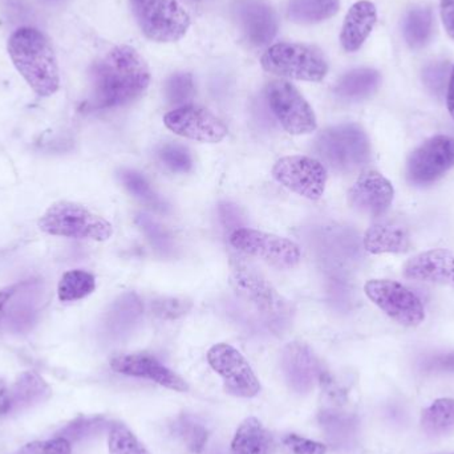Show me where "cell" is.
I'll return each mask as SVG.
<instances>
[{"mask_svg": "<svg viewBox=\"0 0 454 454\" xmlns=\"http://www.w3.org/2000/svg\"><path fill=\"white\" fill-rule=\"evenodd\" d=\"M207 363L223 378V388L231 396L251 399L261 391V383L246 357L234 347L218 343L207 352Z\"/></svg>", "mask_w": 454, "mask_h": 454, "instance_id": "cell-11", "label": "cell"}, {"mask_svg": "<svg viewBox=\"0 0 454 454\" xmlns=\"http://www.w3.org/2000/svg\"><path fill=\"white\" fill-rule=\"evenodd\" d=\"M230 283L238 299L269 325L282 327L293 315L288 301L251 264L232 261Z\"/></svg>", "mask_w": 454, "mask_h": 454, "instance_id": "cell-3", "label": "cell"}, {"mask_svg": "<svg viewBox=\"0 0 454 454\" xmlns=\"http://www.w3.org/2000/svg\"><path fill=\"white\" fill-rule=\"evenodd\" d=\"M108 445L109 454H151L136 434L121 423L112 426Z\"/></svg>", "mask_w": 454, "mask_h": 454, "instance_id": "cell-31", "label": "cell"}, {"mask_svg": "<svg viewBox=\"0 0 454 454\" xmlns=\"http://www.w3.org/2000/svg\"><path fill=\"white\" fill-rule=\"evenodd\" d=\"M323 424L327 427L330 434L340 442H349L356 432V420L354 416L335 412V411L325 412Z\"/></svg>", "mask_w": 454, "mask_h": 454, "instance_id": "cell-34", "label": "cell"}, {"mask_svg": "<svg viewBox=\"0 0 454 454\" xmlns=\"http://www.w3.org/2000/svg\"><path fill=\"white\" fill-rule=\"evenodd\" d=\"M52 391L45 383L44 379L35 372L26 371L16 378L15 383L10 387L11 408L12 413L27 410L50 399Z\"/></svg>", "mask_w": 454, "mask_h": 454, "instance_id": "cell-23", "label": "cell"}, {"mask_svg": "<svg viewBox=\"0 0 454 454\" xmlns=\"http://www.w3.org/2000/svg\"><path fill=\"white\" fill-rule=\"evenodd\" d=\"M364 248L373 255L408 253L412 247L407 227L396 221L375 223L365 231Z\"/></svg>", "mask_w": 454, "mask_h": 454, "instance_id": "cell-21", "label": "cell"}, {"mask_svg": "<svg viewBox=\"0 0 454 454\" xmlns=\"http://www.w3.org/2000/svg\"><path fill=\"white\" fill-rule=\"evenodd\" d=\"M16 71L40 98H50L60 88V71L55 51L42 31L32 27L16 29L7 43Z\"/></svg>", "mask_w": 454, "mask_h": 454, "instance_id": "cell-2", "label": "cell"}, {"mask_svg": "<svg viewBox=\"0 0 454 454\" xmlns=\"http://www.w3.org/2000/svg\"><path fill=\"white\" fill-rule=\"evenodd\" d=\"M220 215L223 227L227 231H230V234L234 232L235 230L242 229V215L235 205L227 204V202L221 205Z\"/></svg>", "mask_w": 454, "mask_h": 454, "instance_id": "cell-42", "label": "cell"}, {"mask_svg": "<svg viewBox=\"0 0 454 454\" xmlns=\"http://www.w3.org/2000/svg\"><path fill=\"white\" fill-rule=\"evenodd\" d=\"M272 177L288 191L317 201L322 199L327 184V169L322 162L307 156H288L278 160Z\"/></svg>", "mask_w": 454, "mask_h": 454, "instance_id": "cell-12", "label": "cell"}, {"mask_svg": "<svg viewBox=\"0 0 454 454\" xmlns=\"http://www.w3.org/2000/svg\"><path fill=\"white\" fill-rule=\"evenodd\" d=\"M380 84L381 76L376 69L357 68L341 77L336 95L348 101L364 100L372 96Z\"/></svg>", "mask_w": 454, "mask_h": 454, "instance_id": "cell-25", "label": "cell"}, {"mask_svg": "<svg viewBox=\"0 0 454 454\" xmlns=\"http://www.w3.org/2000/svg\"><path fill=\"white\" fill-rule=\"evenodd\" d=\"M232 15L245 39L254 47L272 42L278 32L274 10L263 0H234Z\"/></svg>", "mask_w": 454, "mask_h": 454, "instance_id": "cell-15", "label": "cell"}, {"mask_svg": "<svg viewBox=\"0 0 454 454\" xmlns=\"http://www.w3.org/2000/svg\"><path fill=\"white\" fill-rule=\"evenodd\" d=\"M129 5L141 32L153 42H178L191 27V16L178 0H129Z\"/></svg>", "mask_w": 454, "mask_h": 454, "instance_id": "cell-7", "label": "cell"}, {"mask_svg": "<svg viewBox=\"0 0 454 454\" xmlns=\"http://www.w3.org/2000/svg\"><path fill=\"white\" fill-rule=\"evenodd\" d=\"M267 103L286 132L294 136L309 135L317 128V116L295 85L286 80H274L266 88Z\"/></svg>", "mask_w": 454, "mask_h": 454, "instance_id": "cell-8", "label": "cell"}, {"mask_svg": "<svg viewBox=\"0 0 454 454\" xmlns=\"http://www.w3.org/2000/svg\"><path fill=\"white\" fill-rule=\"evenodd\" d=\"M159 157L173 172L188 173L193 168V160L188 149L176 144L162 146L159 151Z\"/></svg>", "mask_w": 454, "mask_h": 454, "instance_id": "cell-35", "label": "cell"}, {"mask_svg": "<svg viewBox=\"0 0 454 454\" xmlns=\"http://www.w3.org/2000/svg\"><path fill=\"white\" fill-rule=\"evenodd\" d=\"M394 199V186L375 170L363 172L348 192L351 207L370 217L383 215L391 207Z\"/></svg>", "mask_w": 454, "mask_h": 454, "instance_id": "cell-16", "label": "cell"}, {"mask_svg": "<svg viewBox=\"0 0 454 454\" xmlns=\"http://www.w3.org/2000/svg\"><path fill=\"white\" fill-rule=\"evenodd\" d=\"M120 178L129 193L140 200L146 207L159 213H167L169 210V207L165 204L164 200L152 191L148 181L140 173L135 172V170H124Z\"/></svg>", "mask_w": 454, "mask_h": 454, "instance_id": "cell-30", "label": "cell"}, {"mask_svg": "<svg viewBox=\"0 0 454 454\" xmlns=\"http://www.w3.org/2000/svg\"><path fill=\"white\" fill-rule=\"evenodd\" d=\"M193 309V303L186 299L164 298L157 299L152 304V311L161 319H178Z\"/></svg>", "mask_w": 454, "mask_h": 454, "instance_id": "cell-38", "label": "cell"}, {"mask_svg": "<svg viewBox=\"0 0 454 454\" xmlns=\"http://www.w3.org/2000/svg\"><path fill=\"white\" fill-rule=\"evenodd\" d=\"M143 306H141L140 299L135 294H128L122 296L117 303H114L109 317L114 325H130L133 320L141 317Z\"/></svg>", "mask_w": 454, "mask_h": 454, "instance_id": "cell-36", "label": "cell"}, {"mask_svg": "<svg viewBox=\"0 0 454 454\" xmlns=\"http://www.w3.org/2000/svg\"><path fill=\"white\" fill-rule=\"evenodd\" d=\"M137 223L141 230L145 232L149 242L152 243V246L156 250L161 251L164 254L170 251V248H172V239H170L169 234H168L164 227L145 215H138Z\"/></svg>", "mask_w": 454, "mask_h": 454, "instance_id": "cell-37", "label": "cell"}, {"mask_svg": "<svg viewBox=\"0 0 454 454\" xmlns=\"http://www.w3.org/2000/svg\"><path fill=\"white\" fill-rule=\"evenodd\" d=\"M421 428L431 436H440L454 428V399H437L421 413Z\"/></svg>", "mask_w": 454, "mask_h": 454, "instance_id": "cell-28", "label": "cell"}, {"mask_svg": "<svg viewBox=\"0 0 454 454\" xmlns=\"http://www.w3.org/2000/svg\"><path fill=\"white\" fill-rule=\"evenodd\" d=\"M271 437L256 418L240 423L231 442V454H270Z\"/></svg>", "mask_w": 454, "mask_h": 454, "instance_id": "cell-24", "label": "cell"}, {"mask_svg": "<svg viewBox=\"0 0 454 454\" xmlns=\"http://www.w3.org/2000/svg\"><path fill=\"white\" fill-rule=\"evenodd\" d=\"M378 21V10L370 0H359L352 4L344 19L340 44L346 52H356L364 44Z\"/></svg>", "mask_w": 454, "mask_h": 454, "instance_id": "cell-20", "label": "cell"}, {"mask_svg": "<svg viewBox=\"0 0 454 454\" xmlns=\"http://www.w3.org/2000/svg\"><path fill=\"white\" fill-rule=\"evenodd\" d=\"M367 298L392 320L418 327L426 320V309L419 296L402 283L389 279H371L364 285Z\"/></svg>", "mask_w": 454, "mask_h": 454, "instance_id": "cell-9", "label": "cell"}, {"mask_svg": "<svg viewBox=\"0 0 454 454\" xmlns=\"http://www.w3.org/2000/svg\"><path fill=\"white\" fill-rule=\"evenodd\" d=\"M423 368L428 372L454 373V354L434 355L426 360Z\"/></svg>", "mask_w": 454, "mask_h": 454, "instance_id": "cell-43", "label": "cell"}, {"mask_svg": "<svg viewBox=\"0 0 454 454\" xmlns=\"http://www.w3.org/2000/svg\"><path fill=\"white\" fill-rule=\"evenodd\" d=\"M454 167V138L434 136L421 144L408 160V181L416 186H428L444 177Z\"/></svg>", "mask_w": 454, "mask_h": 454, "instance_id": "cell-13", "label": "cell"}, {"mask_svg": "<svg viewBox=\"0 0 454 454\" xmlns=\"http://www.w3.org/2000/svg\"><path fill=\"white\" fill-rule=\"evenodd\" d=\"M447 106L450 117L454 120V66L450 72V82H448Z\"/></svg>", "mask_w": 454, "mask_h": 454, "instance_id": "cell-47", "label": "cell"}, {"mask_svg": "<svg viewBox=\"0 0 454 454\" xmlns=\"http://www.w3.org/2000/svg\"><path fill=\"white\" fill-rule=\"evenodd\" d=\"M283 447L288 454H325L327 447L322 442L306 439L296 434H288L283 437Z\"/></svg>", "mask_w": 454, "mask_h": 454, "instance_id": "cell-40", "label": "cell"}, {"mask_svg": "<svg viewBox=\"0 0 454 454\" xmlns=\"http://www.w3.org/2000/svg\"><path fill=\"white\" fill-rule=\"evenodd\" d=\"M39 283L35 280H24L16 283V290L8 303L7 315L3 325L8 330L20 331L29 327L37 314L39 301Z\"/></svg>", "mask_w": 454, "mask_h": 454, "instance_id": "cell-22", "label": "cell"}, {"mask_svg": "<svg viewBox=\"0 0 454 454\" xmlns=\"http://www.w3.org/2000/svg\"><path fill=\"white\" fill-rule=\"evenodd\" d=\"M168 101L172 106H188L196 93L193 76L191 74H176L168 80L165 87Z\"/></svg>", "mask_w": 454, "mask_h": 454, "instance_id": "cell-33", "label": "cell"}, {"mask_svg": "<svg viewBox=\"0 0 454 454\" xmlns=\"http://www.w3.org/2000/svg\"><path fill=\"white\" fill-rule=\"evenodd\" d=\"M11 413H12V408H11L10 388L4 380L0 379V418L11 415Z\"/></svg>", "mask_w": 454, "mask_h": 454, "instance_id": "cell-46", "label": "cell"}, {"mask_svg": "<svg viewBox=\"0 0 454 454\" xmlns=\"http://www.w3.org/2000/svg\"><path fill=\"white\" fill-rule=\"evenodd\" d=\"M232 247L266 262L278 270L294 269L301 262V247L287 238L254 229L235 230L230 234Z\"/></svg>", "mask_w": 454, "mask_h": 454, "instance_id": "cell-10", "label": "cell"}, {"mask_svg": "<svg viewBox=\"0 0 454 454\" xmlns=\"http://www.w3.org/2000/svg\"><path fill=\"white\" fill-rule=\"evenodd\" d=\"M149 84L151 71L143 56L129 45H117L90 72V108L127 106L140 98Z\"/></svg>", "mask_w": 454, "mask_h": 454, "instance_id": "cell-1", "label": "cell"}, {"mask_svg": "<svg viewBox=\"0 0 454 454\" xmlns=\"http://www.w3.org/2000/svg\"><path fill=\"white\" fill-rule=\"evenodd\" d=\"M175 429L192 452L196 454L202 453V450L207 447V440H209V432L194 419L189 418V416H183V418L178 419Z\"/></svg>", "mask_w": 454, "mask_h": 454, "instance_id": "cell-32", "label": "cell"}, {"mask_svg": "<svg viewBox=\"0 0 454 454\" xmlns=\"http://www.w3.org/2000/svg\"><path fill=\"white\" fill-rule=\"evenodd\" d=\"M340 10V0H290L287 18L296 24H317L333 18Z\"/></svg>", "mask_w": 454, "mask_h": 454, "instance_id": "cell-26", "label": "cell"}, {"mask_svg": "<svg viewBox=\"0 0 454 454\" xmlns=\"http://www.w3.org/2000/svg\"><path fill=\"white\" fill-rule=\"evenodd\" d=\"M314 149L325 164L341 173L360 169L371 157L370 140L356 124L328 128L320 133Z\"/></svg>", "mask_w": 454, "mask_h": 454, "instance_id": "cell-5", "label": "cell"}, {"mask_svg": "<svg viewBox=\"0 0 454 454\" xmlns=\"http://www.w3.org/2000/svg\"><path fill=\"white\" fill-rule=\"evenodd\" d=\"M104 426L103 419L101 418H84L74 421L68 427L63 429L60 436L68 440L69 442H76V440L82 439V437L90 436L95 434L98 429Z\"/></svg>", "mask_w": 454, "mask_h": 454, "instance_id": "cell-41", "label": "cell"}, {"mask_svg": "<svg viewBox=\"0 0 454 454\" xmlns=\"http://www.w3.org/2000/svg\"><path fill=\"white\" fill-rule=\"evenodd\" d=\"M15 290L16 283L15 285L0 287V325H3V322H4L5 315H7L8 303H10Z\"/></svg>", "mask_w": 454, "mask_h": 454, "instance_id": "cell-45", "label": "cell"}, {"mask_svg": "<svg viewBox=\"0 0 454 454\" xmlns=\"http://www.w3.org/2000/svg\"><path fill=\"white\" fill-rule=\"evenodd\" d=\"M442 24L445 31L454 40V0H442L440 3Z\"/></svg>", "mask_w": 454, "mask_h": 454, "instance_id": "cell-44", "label": "cell"}, {"mask_svg": "<svg viewBox=\"0 0 454 454\" xmlns=\"http://www.w3.org/2000/svg\"><path fill=\"white\" fill-rule=\"evenodd\" d=\"M264 71L275 76L303 82H322L328 74V63L322 51L301 43H278L261 59Z\"/></svg>", "mask_w": 454, "mask_h": 454, "instance_id": "cell-6", "label": "cell"}, {"mask_svg": "<svg viewBox=\"0 0 454 454\" xmlns=\"http://www.w3.org/2000/svg\"><path fill=\"white\" fill-rule=\"evenodd\" d=\"M47 2H58V0H47Z\"/></svg>", "mask_w": 454, "mask_h": 454, "instance_id": "cell-48", "label": "cell"}, {"mask_svg": "<svg viewBox=\"0 0 454 454\" xmlns=\"http://www.w3.org/2000/svg\"><path fill=\"white\" fill-rule=\"evenodd\" d=\"M164 124L176 135L200 143H221L229 132L225 122L209 109L191 104L165 114Z\"/></svg>", "mask_w": 454, "mask_h": 454, "instance_id": "cell-14", "label": "cell"}, {"mask_svg": "<svg viewBox=\"0 0 454 454\" xmlns=\"http://www.w3.org/2000/svg\"><path fill=\"white\" fill-rule=\"evenodd\" d=\"M431 11L426 8H415L408 13L404 21V37L407 44L413 50L423 48L432 36Z\"/></svg>", "mask_w": 454, "mask_h": 454, "instance_id": "cell-29", "label": "cell"}, {"mask_svg": "<svg viewBox=\"0 0 454 454\" xmlns=\"http://www.w3.org/2000/svg\"><path fill=\"white\" fill-rule=\"evenodd\" d=\"M37 226L53 237L71 239L108 240L114 234L111 223L88 209L84 205L71 201H58L51 205L40 217Z\"/></svg>", "mask_w": 454, "mask_h": 454, "instance_id": "cell-4", "label": "cell"}, {"mask_svg": "<svg viewBox=\"0 0 454 454\" xmlns=\"http://www.w3.org/2000/svg\"><path fill=\"white\" fill-rule=\"evenodd\" d=\"M96 290V278L85 270H69L59 280L58 298L63 303L82 301Z\"/></svg>", "mask_w": 454, "mask_h": 454, "instance_id": "cell-27", "label": "cell"}, {"mask_svg": "<svg viewBox=\"0 0 454 454\" xmlns=\"http://www.w3.org/2000/svg\"><path fill=\"white\" fill-rule=\"evenodd\" d=\"M404 275L408 279L440 283L454 288V254L445 248L424 251L405 263Z\"/></svg>", "mask_w": 454, "mask_h": 454, "instance_id": "cell-19", "label": "cell"}, {"mask_svg": "<svg viewBox=\"0 0 454 454\" xmlns=\"http://www.w3.org/2000/svg\"><path fill=\"white\" fill-rule=\"evenodd\" d=\"M13 454H72L71 442L64 437L29 442Z\"/></svg>", "mask_w": 454, "mask_h": 454, "instance_id": "cell-39", "label": "cell"}, {"mask_svg": "<svg viewBox=\"0 0 454 454\" xmlns=\"http://www.w3.org/2000/svg\"><path fill=\"white\" fill-rule=\"evenodd\" d=\"M282 368L288 386L298 394L311 391L323 371L311 349L298 341L283 349Z\"/></svg>", "mask_w": 454, "mask_h": 454, "instance_id": "cell-18", "label": "cell"}, {"mask_svg": "<svg viewBox=\"0 0 454 454\" xmlns=\"http://www.w3.org/2000/svg\"><path fill=\"white\" fill-rule=\"evenodd\" d=\"M114 372L132 378L148 379L176 392H188L189 386L175 371L165 367L156 357L146 354L119 355L111 360Z\"/></svg>", "mask_w": 454, "mask_h": 454, "instance_id": "cell-17", "label": "cell"}]
</instances>
